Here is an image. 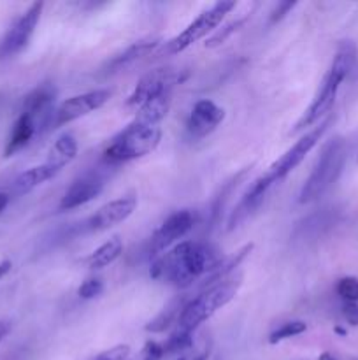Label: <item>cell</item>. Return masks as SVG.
<instances>
[{
	"instance_id": "cell-31",
	"label": "cell",
	"mask_w": 358,
	"mask_h": 360,
	"mask_svg": "<svg viewBox=\"0 0 358 360\" xmlns=\"http://www.w3.org/2000/svg\"><path fill=\"white\" fill-rule=\"evenodd\" d=\"M295 6H297V2H295V0H284V2H277L276 7L270 11L269 21L270 23H277V21H281L283 18H286V14H290L291 11L295 9Z\"/></svg>"
},
{
	"instance_id": "cell-21",
	"label": "cell",
	"mask_w": 358,
	"mask_h": 360,
	"mask_svg": "<svg viewBox=\"0 0 358 360\" xmlns=\"http://www.w3.org/2000/svg\"><path fill=\"white\" fill-rule=\"evenodd\" d=\"M171 94H165L144 102L140 108H137V115L133 116V120L128 125L139 127V129H144V127H158V123L167 116L168 109H171Z\"/></svg>"
},
{
	"instance_id": "cell-23",
	"label": "cell",
	"mask_w": 358,
	"mask_h": 360,
	"mask_svg": "<svg viewBox=\"0 0 358 360\" xmlns=\"http://www.w3.org/2000/svg\"><path fill=\"white\" fill-rule=\"evenodd\" d=\"M121 253L123 241L118 236H114V238H111L109 241H105L104 245L98 246L97 250H93V252L86 257L84 264H86L88 269H104V267H109L111 264H114L116 260L121 257Z\"/></svg>"
},
{
	"instance_id": "cell-25",
	"label": "cell",
	"mask_w": 358,
	"mask_h": 360,
	"mask_svg": "<svg viewBox=\"0 0 358 360\" xmlns=\"http://www.w3.org/2000/svg\"><path fill=\"white\" fill-rule=\"evenodd\" d=\"M248 20H249V14H246V16H242V18H237V20L228 21L227 25H223V27H221V28L214 30L213 35H211V37L207 39L206 44H204V46H206V48H209V49L218 48V46L223 44V42L227 41V39L230 37L232 34H235V32H237V30H241V28L244 27V23Z\"/></svg>"
},
{
	"instance_id": "cell-24",
	"label": "cell",
	"mask_w": 358,
	"mask_h": 360,
	"mask_svg": "<svg viewBox=\"0 0 358 360\" xmlns=\"http://www.w3.org/2000/svg\"><path fill=\"white\" fill-rule=\"evenodd\" d=\"M77 157V141L70 134H63L53 144L51 151H49V158L46 162L56 165V167L63 169L69 165L74 158Z\"/></svg>"
},
{
	"instance_id": "cell-14",
	"label": "cell",
	"mask_w": 358,
	"mask_h": 360,
	"mask_svg": "<svg viewBox=\"0 0 358 360\" xmlns=\"http://www.w3.org/2000/svg\"><path fill=\"white\" fill-rule=\"evenodd\" d=\"M55 98L56 90L53 84L44 83L35 86L30 94L25 95L23 98V108L21 112L32 116L34 122L37 123L39 132L42 129H51V120L53 112H55Z\"/></svg>"
},
{
	"instance_id": "cell-28",
	"label": "cell",
	"mask_w": 358,
	"mask_h": 360,
	"mask_svg": "<svg viewBox=\"0 0 358 360\" xmlns=\"http://www.w3.org/2000/svg\"><path fill=\"white\" fill-rule=\"evenodd\" d=\"M102 292H104V281H102L100 278H88V280H84L83 283H81V287L77 288V295H79L81 299H84V301L98 297Z\"/></svg>"
},
{
	"instance_id": "cell-12",
	"label": "cell",
	"mask_w": 358,
	"mask_h": 360,
	"mask_svg": "<svg viewBox=\"0 0 358 360\" xmlns=\"http://www.w3.org/2000/svg\"><path fill=\"white\" fill-rule=\"evenodd\" d=\"M137 207V197L135 195H123L119 199L111 200V202L104 204L98 207L86 221H84V229L90 232H100L107 231V229L114 227V225L123 224L128 220L133 214Z\"/></svg>"
},
{
	"instance_id": "cell-38",
	"label": "cell",
	"mask_w": 358,
	"mask_h": 360,
	"mask_svg": "<svg viewBox=\"0 0 358 360\" xmlns=\"http://www.w3.org/2000/svg\"><path fill=\"white\" fill-rule=\"evenodd\" d=\"M357 162H358V157H357Z\"/></svg>"
},
{
	"instance_id": "cell-30",
	"label": "cell",
	"mask_w": 358,
	"mask_h": 360,
	"mask_svg": "<svg viewBox=\"0 0 358 360\" xmlns=\"http://www.w3.org/2000/svg\"><path fill=\"white\" fill-rule=\"evenodd\" d=\"M130 357V347L128 345H118L109 350L98 354L93 360H128Z\"/></svg>"
},
{
	"instance_id": "cell-37",
	"label": "cell",
	"mask_w": 358,
	"mask_h": 360,
	"mask_svg": "<svg viewBox=\"0 0 358 360\" xmlns=\"http://www.w3.org/2000/svg\"><path fill=\"white\" fill-rule=\"evenodd\" d=\"M333 330H336V334H339V336H346V334H347L346 330H344L343 327H339V326H337L336 329H333Z\"/></svg>"
},
{
	"instance_id": "cell-2",
	"label": "cell",
	"mask_w": 358,
	"mask_h": 360,
	"mask_svg": "<svg viewBox=\"0 0 358 360\" xmlns=\"http://www.w3.org/2000/svg\"><path fill=\"white\" fill-rule=\"evenodd\" d=\"M357 55L358 51L353 41L340 42L339 48H337L336 51V56H333L332 60V65L326 70L325 77H323L321 84H319L318 94L314 95V98H312V102L309 104V108L302 112V116L297 120V123H295L293 129L290 130V134L300 132V130L314 125L319 120H325L326 115H330L333 104H336L339 86L343 84V81L350 76L354 63H357Z\"/></svg>"
},
{
	"instance_id": "cell-35",
	"label": "cell",
	"mask_w": 358,
	"mask_h": 360,
	"mask_svg": "<svg viewBox=\"0 0 358 360\" xmlns=\"http://www.w3.org/2000/svg\"><path fill=\"white\" fill-rule=\"evenodd\" d=\"M9 200H11L9 193H6V192H0V213H2V211L6 210L7 206H9Z\"/></svg>"
},
{
	"instance_id": "cell-8",
	"label": "cell",
	"mask_w": 358,
	"mask_h": 360,
	"mask_svg": "<svg viewBox=\"0 0 358 360\" xmlns=\"http://www.w3.org/2000/svg\"><path fill=\"white\" fill-rule=\"evenodd\" d=\"M186 79H188V70L183 67H157L137 81L135 88L126 97L125 104L128 108H140L144 102L151 101V98L172 94V88L185 83Z\"/></svg>"
},
{
	"instance_id": "cell-9",
	"label": "cell",
	"mask_w": 358,
	"mask_h": 360,
	"mask_svg": "<svg viewBox=\"0 0 358 360\" xmlns=\"http://www.w3.org/2000/svg\"><path fill=\"white\" fill-rule=\"evenodd\" d=\"M42 2H34L25 13H21L16 20L13 21L6 34L0 37V60H7L16 56L18 53L23 51L28 42L34 37V32L37 28L39 20H41Z\"/></svg>"
},
{
	"instance_id": "cell-7",
	"label": "cell",
	"mask_w": 358,
	"mask_h": 360,
	"mask_svg": "<svg viewBox=\"0 0 358 360\" xmlns=\"http://www.w3.org/2000/svg\"><path fill=\"white\" fill-rule=\"evenodd\" d=\"M234 7V0H220V2L213 4L209 9L202 11L185 30L179 32V34L175 35V37H172L168 42H165V53H167V55H178V53L185 51L186 48L195 44L197 41L206 37L207 34H213L218 28V25L223 21V18L227 16Z\"/></svg>"
},
{
	"instance_id": "cell-22",
	"label": "cell",
	"mask_w": 358,
	"mask_h": 360,
	"mask_svg": "<svg viewBox=\"0 0 358 360\" xmlns=\"http://www.w3.org/2000/svg\"><path fill=\"white\" fill-rule=\"evenodd\" d=\"M188 299L190 297H178L174 299V301L168 302L153 320H150V322L144 326V330L151 334H161L167 329H171V327H174L175 323H178L179 316H181Z\"/></svg>"
},
{
	"instance_id": "cell-33",
	"label": "cell",
	"mask_w": 358,
	"mask_h": 360,
	"mask_svg": "<svg viewBox=\"0 0 358 360\" xmlns=\"http://www.w3.org/2000/svg\"><path fill=\"white\" fill-rule=\"evenodd\" d=\"M11 329H13V326H11L9 320H4L0 319V343H2L4 340L7 338V334L11 333Z\"/></svg>"
},
{
	"instance_id": "cell-32",
	"label": "cell",
	"mask_w": 358,
	"mask_h": 360,
	"mask_svg": "<svg viewBox=\"0 0 358 360\" xmlns=\"http://www.w3.org/2000/svg\"><path fill=\"white\" fill-rule=\"evenodd\" d=\"M343 315L350 326L358 327V304L357 302H344Z\"/></svg>"
},
{
	"instance_id": "cell-20",
	"label": "cell",
	"mask_w": 358,
	"mask_h": 360,
	"mask_svg": "<svg viewBox=\"0 0 358 360\" xmlns=\"http://www.w3.org/2000/svg\"><path fill=\"white\" fill-rule=\"evenodd\" d=\"M37 134H39V127L37 123L34 122V118L25 115V112H20L16 122L13 123L9 139H7L6 148H4V157H13L14 153L23 150L25 146L30 144V141L34 139Z\"/></svg>"
},
{
	"instance_id": "cell-19",
	"label": "cell",
	"mask_w": 358,
	"mask_h": 360,
	"mask_svg": "<svg viewBox=\"0 0 358 360\" xmlns=\"http://www.w3.org/2000/svg\"><path fill=\"white\" fill-rule=\"evenodd\" d=\"M60 171H62V169L49 164V162H44V164L27 169V171L21 172V174L13 181V193L14 195L30 193L32 190H35L37 186L44 185L46 181L55 178Z\"/></svg>"
},
{
	"instance_id": "cell-18",
	"label": "cell",
	"mask_w": 358,
	"mask_h": 360,
	"mask_svg": "<svg viewBox=\"0 0 358 360\" xmlns=\"http://www.w3.org/2000/svg\"><path fill=\"white\" fill-rule=\"evenodd\" d=\"M160 44H161V39L158 37L142 39V41L133 42V44H130L128 48L123 49L121 53H118V55L112 56L111 60H107V63H105L104 67V72L105 74L119 72V70L125 69V67L132 65V63L139 62V60L144 58V56L151 55V53H153Z\"/></svg>"
},
{
	"instance_id": "cell-10",
	"label": "cell",
	"mask_w": 358,
	"mask_h": 360,
	"mask_svg": "<svg viewBox=\"0 0 358 360\" xmlns=\"http://www.w3.org/2000/svg\"><path fill=\"white\" fill-rule=\"evenodd\" d=\"M197 220L199 217L193 210H179L168 214L151 236V255L160 257L164 252H168L172 245L179 243V239L185 238L195 227Z\"/></svg>"
},
{
	"instance_id": "cell-17",
	"label": "cell",
	"mask_w": 358,
	"mask_h": 360,
	"mask_svg": "<svg viewBox=\"0 0 358 360\" xmlns=\"http://www.w3.org/2000/svg\"><path fill=\"white\" fill-rule=\"evenodd\" d=\"M251 252H253V243H248V245H244L242 248H239L237 252L230 253V255H227V257H221V260L218 262V266L214 267L209 274H206V276L202 278V281H200V285H199V292L207 290V288L214 287V285L221 283V281H225V280H228V278L234 276V273L237 271V267L244 262V259Z\"/></svg>"
},
{
	"instance_id": "cell-26",
	"label": "cell",
	"mask_w": 358,
	"mask_h": 360,
	"mask_svg": "<svg viewBox=\"0 0 358 360\" xmlns=\"http://www.w3.org/2000/svg\"><path fill=\"white\" fill-rule=\"evenodd\" d=\"M305 330H307L305 322H302V320H290V322L281 323L277 329H274L272 333L269 334V343L277 345L281 343V341L290 340V338L300 336V334H304Z\"/></svg>"
},
{
	"instance_id": "cell-11",
	"label": "cell",
	"mask_w": 358,
	"mask_h": 360,
	"mask_svg": "<svg viewBox=\"0 0 358 360\" xmlns=\"http://www.w3.org/2000/svg\"><path fill=\"white\" fill-rule=\"evenodd\" d=\"M111 98V91L105 88H98V90L84 91V94L74 95V97L63 101L58 108L53 112L51 129H58V127L67 125L70 122L83 118V116L90 115V112L100 109L105 102Z\"/></svg>"
},
{
	"instance_id": "cell-1",
	"label": "cell",
	"mask_w": 358,
	"mask_h": 360,
	"mask_svg": "<svg viewBox=\"0 0 358 360\" xmlns=\"http://www.w3.org/2000/svg\"><path fill=\"white\" fill-rule=\"evenodd\" d=\"M220 260V253L209 243L181 241L154 260L150 274L154 280H165L178 288H188L209 274Z\"/></svg>"
},
{
	"instance_id": "cell-27",
	"label": "cell",
	"mask_w": 358,
	"mask_h": 360,
	"mask_svg": "<svg viewBox=\"0 0 358 360\" xmlns=\"http://www.w3.org/2000/svg\"><path fill=\"white\" fill-rule=\"evenodd\" d=\"M337 294L344 299V302H358V280L353 276H346L337 283Z\"/></svg>"
},
{
	"instance_id": "cell-34",
	"label": "cell",
	"mask_w": 358,
	"mask_h": 360,
	"mask_svg": "<svg viewBox=\"0 0 358 360\" xmlns=\"http://www.w3.org/2000/svg\"><path fill=\"white\" fill-rule=\"evenodd\" d=\"M11 267H13V262H11V260H2V262H0V280L9 274Z\"/></svg>"
},
{
	"instance_id": "cell-3",
	"label": "cell",
	"mask_w": 358,
	"mask_h": 360,
	"mask_svg": "<svg viewBox=\"0 0 358 360\" xmlns=\"http://www.w3.org/2000/svg\"><path fill=\"white\" fill-rule=\"evenodd\" d=\"M242 285V276H232L207 290L199 292L197 295H190L178 323L174 326L175 330L181 333L195 334V330L202 326L204 322L211 319L214 313L220 311L221 308L228 304L235 297L237 290Z\"/></svg>"
},
{
	"instance_id": "cell-15",
	"label": "cell",
	"mask_w": 358,
	"mask_h": 360,
	"mask_svg": "<svg viewBox=\"0 0 358 360\" xmlns=\"http://www.w3.org/2000/svg\"><path fill=\"white\" fill-rule=\"evenodd\" d=\"M104 178L98 172H86L70 183L58 204L60 211H70L97 199L104 190Z\"/></svg>"
},
{
	"instance_id": "cell-16",
	"label": "cell",
	"mask_w": 358,
	"mask_h": 360,
	"mask_svg": "<svg viewBox=\"0 0 358 360\" xmlns=\"http://www.w3.org/2000/svg\"><path fill=\"white\" fill-rule=\"evenodd\" d=\"M270 186L265 185L260 178H256L251 185L246 188V192L242 193L241 200L235 204L234 210L230 211L227 220V231H234L239 225L244 224L260 206L265 200V195L269 193Z\"/></svg>"
},
{
	"instance_id": "cell-36",
	"label": "cell",
	"mask_w": 358,
	"mask_h": 360,
	"mask_svg": "<svg viewBox=\"0 0 358 360\" xmlns=\"http://www.w3.org/2000/svg\"><path fill=\"white\" fill-rule=\"evenodd\" d=\"M318 360H337V359L333 357V355L330 354V352H323V354L318 357Z\"/></svg>"
},
{
	"instance_id": "cell-13",
	"label": "cell",
	"mask_w": 358,
	"mask_h": 360,
	"mask_svg": "<svg viewBox=\"0 0 358 360\" xmlns=\"http://www.w3.org/2000/svg\"><path fill=\"white\" fill-rule=\"evenodd\" d=\"M225 120V109L209 98L195 102L186 120V132L192 139H204L213 134Z\"/></svg>"
},
{
	"instance_id": "cell-29",
	"label": "cell",
	"mask_w": 358,
	"mask_h": 360,
	"mask_svg": "<svg viewBox=\"0 0 358 360\" xmlns=\"http://www.w3.org/2000/svg\"><path fill=\"white\" fill-rule=\"evenodd\" d=\"M164 357L165 354L161 343H158V341H147V343L140 348L139 354L132 359L128 357V360H161Z\"/></svg>"
},
{
	"instance_id": "cell-5",
	"label": "cell",
	"mask_w": 358,
	"mask_h": 360,
	"mask_svg": "<svg viewBox=\"0 0 358 360\" xmlns=\"http://www.w3.org/2000/svg\"><path fill=\"white\" fill-rule=\"evenodd\" d=\"M161 141L160 127H130L126 125L119 134H116L104 150V158L109 164H123L146 157L158 148Z\"/></svg>"
},
{
	"instance_id": "cell-6",
	"label": "cell",
	"mask_w": 358,
	"mask_h": 360,
	"mask_svg": "<svg viewBox=\"0 0 358 360\" xmlns=\"http://www.w3.org/2000/svg\"><path fill=\"white\" fill-rule=\"evenodd\" d=\"M333 120H336V116L329 115L325 120H321V123H319L318 127H314V129L309 130L307 134H304V136H302L300 139H298L297 143L290 148V150L284 151V155H281L276 162H272V164H270V167L267 169L265 174L260 176V179H262L265 185L272 186V185H276L277 181H281V179L286 178V176L290 174V172L293 171V169L297 167L302 160H304L305 155H307L309 151H311L312 148L319 143V139L325 136V132L330 129V125L333 123Z\"/></svg>"
},
{
	"instance_id": "cell-4",
	"label": "cell",
	"mask_w": 358,
	"mask_h": 360,
	"mask_svg": "<svg viewBox=\"0 0 358 360\" xmlns=\"http://www.w3.org/2000/svg\"><path fill=\"white\" fill-rule=\"evenodd\" d=\"M347 158V143L344 137L337 136L330 139L319 151V157L316 165L312 167L311 174L302 185L298 193V202L309 204L312 200L319 199L343 172L344 164Z\"/></svg>"
}]
</instances>
